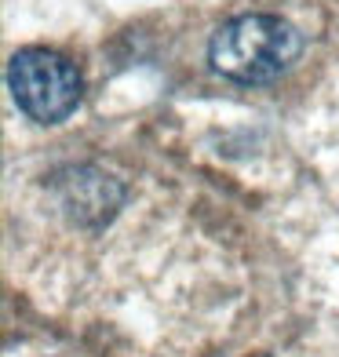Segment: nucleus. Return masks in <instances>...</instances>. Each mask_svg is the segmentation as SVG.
Instances as JSON below:
<instances>
[{
	"label": "nucleus",
	"mask_w": 339,
	"mask_h": 357,
	"mask_svg": "<svg viewBox=\"0 0 339 357\" xmlns=\"http://www.w3.org/2000/svg\"><path fill=\"white\" fill-rule=\"evenodd\" d=\"M303 55V33L266 11H248L223 22L208 40L212 70L234 84H270L285 77Z\"/></svg>",
	"instance_id": "1"
},
{
	"label": "nucleus",
	"mask_w": 339,
	"mask_h": 357,
	"mask_svg": "<svg viewBox=\"0 0 339 357\" xmlns=\"http://www.w3.org/2000/svg\"><path fill=\"white\" fill-rule=\"evenodd\" d=\"M8 91L29 121L62 124L84 99L80 70L52 47H22L8 62Z\"/></svg>",
	"instance_id": "2"
},
{
	"label": "nucleus",
	"mask_w": 339,
	"mask_h": 357,
	"mask_svg": "<svg viewBox=\"0 0 339 357\" xmlns=\"http://www.w3.org/2000/svg\"><path fill=\"white\" fill-rule=\"evenodd\" d=\"M52 190L66 219L77 226H106L124 204V186L103 168H91V165H70L55 172Z\"/></svg>",
	"instance_id": "3"
}]
</instances>
